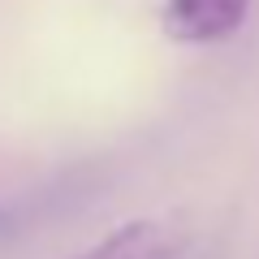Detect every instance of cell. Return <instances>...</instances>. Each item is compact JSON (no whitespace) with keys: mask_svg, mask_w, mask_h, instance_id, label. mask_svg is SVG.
<instances>
[{"mask_svg":"<svg viewBox=\"0 0 259 259\" xmlns=\"http://www.w3.org/2000/svg\"><path fill=\"white\" fill-rule=\"evenodd\" d=\"M194 246V229L173 212L134 216V221L108 229L100 242L69 259H186Z\"/></svg>","mask_w":259,"mask_h":259,"instance_id":"1","label":"cell"},{"mask_svg":"<svg viewBox=\"0 0 259 259\" xmlns=\"http://www.w3.org/2000/svg\"><path fill=\"white\" fill-rule=\"evenodd\" d=\"M250 0H164L160 30L182 48H212L242 30Z\"/></svg>","mask_w":259,"mask_h":259,"instance_id":"2","label":"cell"}]
</instances>
